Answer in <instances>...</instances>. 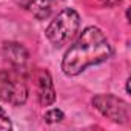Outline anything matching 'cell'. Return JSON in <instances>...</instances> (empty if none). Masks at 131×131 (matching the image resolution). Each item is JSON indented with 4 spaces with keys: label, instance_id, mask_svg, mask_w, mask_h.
<instances>
[{
    "label": "cell",
    "instance_id": "1",
    "mask_svg": "<svg viewBox=\"0 0 131 131\" xmlns=\"http://www.w3.org/2000/svg\"><path fill=\"white\" fill-rule=\"evenodd\" d=\"M111 52L113 51L105 34L96 26H88L67 51L62 60V70L68 76H77L91 65L108 60Z\"/></svg>",
    "mask_w": 131,
    "mask_h": 131
},
{
    "label": "cell",
    "instance_id": "2",
    "mask_svg": "<svg viewBox=\"0 0 131 131\" xmlns=\"http://www.w3.org/2000/svg\"><path fill=\"white\" fill-rule=\"evenodd\" d=\"M80 26V17L77 11L67 8L57 14V17L48 25L46 28V37L54 45H65L70 42Z\"/></svg>",
    "mask_w": 131,
    "mask_h": 131
},
{
    "label": "cell",
    "instance_id": "3",
    "mask_svg": "<svg viewBox=\"0 0 131 131\" xmlns=\"http://www.w3.org/2000/svg\"><path fill=\"white\" fill-rule=\"evenodd\" d=\"M28 99V88L20 71L3 70L0 71V100L11 105H23Z\"/></svg>",
    "mask_w": 131,
    "mask_h": 131
},
{
    "label": "cell",
    "instance_id": "4",
    "mask_svg": "<svg viewBox=\"0 0 131 131\" xmlns=\"http://www.w3.org/2000/svg\"><path fill=\"white\" fill-rule=\"evenodd\" d=\"M93 105L113 122L126 123L129 119L128 103L113 94H97L96 97H93Z\"/></svg>",
    "mask_w": 131,
    "mask_h": 131
},
{
    "label": "cell",
    "instance_id": "5",
    "mask_svg": "<svg viewBox=\"0 0 131 131\" xmlns=\"http://www.w3.org/2000/svg\"><path fill=\"white\" fill-rule=\"evenodd\" d=\"M37 97L40 105L48 106L51 103H54L56 100V91L52 86V80L48 71L40 70L37 73Z\"/></svg>",
    "mask_w": 131,
    "mask_h": 131
},
{
    "label": "cell",
    "instance_id": "6",
    "mask_svg": "<svg viewBox=\"0 0 131 131\" xmlns=\"http://www.w3.org/2000/svg\"><path fill=\"white\" fill-rule=\"evenodd\" d=\"M57 3V0H20V5L29 11L36 19H46L49 17L54 5Z\"/></svg>",
    "mask_w": 131,
    "mask_h": 131
},
{
    "label": "cell",
    "instance_id": "7",
    "mask_svg": "<svg viewBox=\"0 0 131 131\" xmlns=\"http://www.w3.org/2000/svg\"><path fill=\"white\" fill-rule=\"evenodd\" d=\"M3 54L5 57L14 65V67H23L26 63L29 54L26 51V48L17 42H8L3 45Z\"/></svg>",
    "mask_w": 131,
    "mask_h": 131
},
{
    "label": "cell",
    "instance_id": "8",
    "mask_svg": "<svg viewBox=\"0 0 131 131\" xmlns=\"http://www.w3.org/2000/svg\"><path fill=\"white\" fill-rule=\"evenodd\" d=\"M63 119V113L60 111V110H49L46 114H45V120L48 122V123H56V122H60Z\"/></svg>",
    "mask_w": 131,
    "mask_h": 131
},
{
    "label": "cell",
    "instance_id": "9",
    "mask_svg": "<svg viewBox=\"0 0 131 131\" xmlns=\"http://www.w3.org/2000/svg\"><path fill=\"white\" fill-rule=\"evenodd\" d=\"M11 129V120L8 114L3 111V108H0V131H6Z\"/></svg>",
    "mask_w": 131,
    "mask_h": 131
},
{
    "label": "cell",
    "instance_id": "10",
    "mask_svg": "<svg viewBox=\"0 0 131 131\" xmlns=\"http://www.w3.org/2000/svg\"><path fill=\"white\" fill-rule=\"evenodd\" d=\"M122 2V0H102V3L106 5V6H116Z\"/></svg>",
    "mask_w": 131,
    "mask_h": 131
}]
</instances>
